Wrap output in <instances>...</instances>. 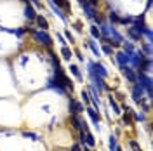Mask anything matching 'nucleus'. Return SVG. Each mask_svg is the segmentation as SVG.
Segmentation results:
<instances>
[{
	"instance_id": "f257e3e1",
	"label": "nucleus",
	"mask_w": 153,
	"mask_h": 151,
	"mask_svg": "<svg viewBox=\"0 0 153 151\" xmlns=\"http://www.w3.org/2000/svg\"><path fill=\"white\" fill-rule=\"evenodd\" d=\"M33 37H35V40H37L38 44H44V45H47V47L52 45V38L49 37L45 31H33Z\"/></svg>"
},
{
	"instance_id": "f03ea898",
	"label": "nucleus",
	"mask_w": 153,
	"mask_h": 151,
	"mask_svg": "<svg viewBox=\"0 0 153 151\" xmlns=\"http://www.w3.org/2000/svg\"><path fill=\"white\" fill-rule=\"evenodd\" d=\"M143 28H144L143 24H136V26H132V28H129V35H131V38H132V40H139L141 35H143V33H141Z\"/></svg>"
},
{
	"instance_id": "7ed1b4c3",
	"label": "nucleus",
	"mask_w": 153,
	"mask_h": 151,
	"mask_svg": "<svg viewBox=\"0 0 153 151\" xmlns=\"http://www.w3.org/2000/svg\"><path fill=\"white\" fill-rule=\"evenodd\" d=\"M139 82H141L143 87L148 90V95L152 97V78H150V76H146L144 73H141V75H139Z\"/></svg>"
},
{
	"instance_id": "20e7f679",
	"label": "nucleus",
	"mask_w": 153,
	"mask_h": 151,
	"mask_svg": "<svg viewBox=\"0 0 153 151\" xmlns=\"http://www.w3.org/2000/svg\"><path fill=\"white\" fill-rule=\"evenodd\" d=\"M78 2H80V5H82V9L85 10L87 18H89V19H92V18H94V16H96V12H94V9L91 7V4H89L87 0H78Z\"/></svg>"
},
{
	"instance_id": "39448f33",
	"label": "nucleus",
	"mask_w": 153,
	"mask_h": 151,
	"mask_svg": "<svg viewBox=\"0 0 153 151\" xmlns=\"http://www.w3.org/2000/svg\"><path fill=\"white\" fill-rule=\"evenodd\" d=\"M70 111H71L73 115H78V113L84 111V106H82L80 103H76L75 99H71V101H70Z\"/></svg>"
},
{
	"instance_id": "423d86ee",
	"label": "nucleus",
	"mask_w": 153,
	"mask_h": 151,
	"mask_svg": "<svg viewBox=\"0 0 153 151\" xmlns=\"http://www.w3.org/2000/svg\"><path fill=\"white\" fill-rule=\"evenodd\" d=\"M49 4H51V9L54 10V14H56L57 18L61 19V21H66V16H65V14H63V10L59 9V7H57L56 4H54V2H52V0H51V2H49Z\"/></svg>"
},
{
	"instance_id": "0eeeda50",
	"label": "nucleus",
	"mask_w": 153,
	"mask_h": 151,
	"mask_svg": "<svg viewBox=\"0 0 153 151\" xmlns=\"http://www.w3.org/2000/svg\"><path fill=\"white\" fill-rule=\"evenodd\" d=\"M94 73L97 76H101V78H106V76H108V71L105 70L103 64H94Z\"/></svg>"
},
{
	"instance_id": "6e6552de",
	"label": "nucleus",
	"mask_w": 153,
	"mask_h": 151,
	"mask_svg": "<svg viewBox=\"0 0 153 151\" xmlns=\"http://www.w3.org/2000/svg\"><path fill=\"white\" fill-rule=\"evenodd\" d=\"M87 113H89V116L92 118V122L96 123V129H99V115L96 113V110H94V108H89V110H87Z\"/></svg>"
},
{
	"instance_id": "1a4fd4ad",
	"label": "nucleus",
	"mask_w": 153,
	"mask_h": 151,
	"mask_svg": "<svg viewBox=\"0 0 153 151\" xmlns=\"http://www.w3.org/2000/svg\"><path fill=\"white\" fill-rule=\"evenodd\" d=\"M117 61H118L120 64L127 66V64H129V54H125V52H118V54H117Z\"/></svg>"
},
{
	"instance_id": "9d476101",
	"label": "nucleus",
	"mask_w": 153,
	"mask_h": 151,
	"mask_svg": "<svg viewBox=\"0 0 153 151\" xmlns=\"http://www.w3.org/2000/svg\"><path fill=\"white\" fill-rule=\"evenodd\" d=\"M124 75L127 76V78H129V80H131V82H136V75H134V71L132 70H131V68H127V66H124Z\"/></svg>"
},
{
	"instance_id": "9b49d317",
	"label": "nucleus",
	"mask_w": 153,
	"mask_h": 151,
	"mask_svg": "<svg viewBox=\"0 0 153 151\" xmlns=\"http://www.w3.org/2000/svg\"><path fill=\"white\" fill-rule=\"evenodd\" d=\"M25 16H26L28 19H35V18H37L35 9H33V7H30V5H26V9H25Z\"/></svg>"
},
{
	"instance_id": "f8f14e48",
	"label": "nucleus",
	"mask_w": 153,
	"mask_h": 151,
	"mask_svg": "<svg viewBox=\"0 0 153 151\" xmlns=\"http://www.w3.org/2000/svg\"><path fill=\"white\" fill-rule=\"evenodd\" d=\"M108 101H110V106H111V110H113V113H122V111H120V108H118V104H117V101H115L113 99V95H111V97H110V99H108Z\"/></svg>"
},
{
	"instance_id": "ddd939ff",
	"label": "nucleus",
	"mask_w": 153,
	"mask_h": 151,
	"mask_svg": "<svg viewBox=\"0 0 153 151\" xmlns=\"http://www.w3.org/2000/svg\"><path fill=\"white\" fill-rule=\"evenodd\" d=\"M37 23H38V26H40V28H49V24H47V21H45V18H44V16H37Z\"/></svg>"
},
{
	"instance_id": "4468645a",
	"label": "nucleus",
	"mask_w": 153,
	"mask_h": 151,
	"mask_svg": "<svg viewBox=\"0 0 153 151\" xmlns=\"http://www.w3.org/2000/svg\"><path fill=\"white\" fill-rule=\"evenodd\" d=\"M71 123H73V127H75V129H80V127H82V120H80L76 115L71 116Z\"/></svg>"
},
{
	"instance_id": "2eb2a0df",
	"label": "nucleus",
	"mask_w": 153,
	"mask_h": 151,
	"mask_svg": "<svg viewBox=\"0 0 153 151\" xmlns=\"http://www.w3.org/2000/svg\"><path fill=\"white\" fill-rule=\"evenodd\" d=\"M84 139H85V141H87V144H89V146H94V144H96L94 137H92V134L85 132V135H84Z\"/></svg>"
},
{
	"instance_id": "dca6fc26",
	"label": "nucleus",
	"mask_w": 153,
	"mask_h": 151,
	"mask_svg": "<svg viewBox=\"0 0 153 151\" xmlns=\"http://www.w3.org/2000/svg\"><path fill=\"white\" fill-rule=\"evenodd\" d=\"M91 33H92V37L94 38H101V31L97 26H91Z\"/></svg>"
},
{
	"instance_id": "f3484780",
	"label": "nucleus",
	"mask_w": 153,
	"mask_h": 151,
	"mask_svg": "<svg viewBox=\"0 0 153 151\" xmlns=\"http://www.w3.org/2000/svg\"><path fill=\"white\" fill-rule=\"evenodd\" d=\"M52 2H57V5H59V7H63V9H70L68 0H52Z\"/></svg>"
},
{
	"instance_id": "a211bd4d",
	"label": "nucleus",
	"mask_w": 153,
	"mask_h": 151,
	"mask_svg": "<svg viewBox=\"0 0 153 151\" xmlns=\"http://www.w3.org/2000/svg\"><path fill=\"white\" fill-rule=\"evenodd\" d=\"M61 54H63L65 59H70V57H71V50H70L68 47H63V49H61Z\"/></svg>"
},
{
	"instance_id": "6ab92c4d",
	"label": "nucleus",
	"mask_w": 153,
	"mask_h": 151,
	"mask_svg": "<svg viewBox=\"0 0 153 151\" xmlns=\"http://www.w3.org/2000/svg\"><path fill=\"white\" fill-rule=\"evenodd\" d=\"M141 33H144V37L148 38V44H152V30H150V28H143Z\"/></svg>"
},
{
	"instance_id": "aec40b11",
	"label": "nucleus",
	"mask_w": 153,
	"mask_h": 151,
	"mask_svg": "<svg viewBox=\"0 0 153 151\" xmlns=\"http://www.w3.org/2000/svg\"><path fill=\"white\" fill-rule=\"evenodd\" d=\"M91 95H92L91 99H92L94 106H99V99H97V94H96V90H92V89H91Z\"/></svg>"
},
{
	"instance_id": "412c9836",
	"label": "nucleus",
	"mask_w": 153,
	"mask_h": 151,
	"mask_svg": "<svg viewBox=\"0 0 153 151\" xmlns=\"http://www.w3.org/2000/svg\"><path fill=\"white\" fill-rule=\"evenodd\" d=\"M89 47L92 49V52H94L96 56H99V49H97V45H96V44L92 42V40H89Z\"/></svg>"
},
{
	"instance_id": "4be33fe9",
	"label": "nucleus",
	"mask_w": 153,
	"mask_h": 151,
	"mask_svg": "<svg viewBox=\"0 0 153 151\" xmlns=\"http://www.w3.org/2000/svg\"><path fill=\"white\" fill-rule=\"evenodd\" d=\"M124 49H125V52H127V54H132V52H134V45H132V44H129V42L124 44Z\"/></svg>"
},
{
	"instance_id": "5701e85b",
	"label": "nucleus",
	"mask_w": 153,
	"mask_h": 151,
	"mask_svg": "<svg viewBox=\"0 0 153 151\" xmlns=\"http://www.w3.org/2000/svg\"><path fill=\"white\" fill-rule=\"evenodd\" d=\"M70 70H71V73H73V75H75L76 78H78V80L82 78V76H80V71H78V68H76L75 64H71V66H70Z\"/></svg>"
},
{
	"instance_id": "b1692460",
	"label": "nucleus",
	"mask_w": 153,
	"mask_h": 151,
	"mask_svg": "<svg viewBox=\"0 0 153 151\" xmlns=\"http://www.w3.org/2000/svg\"><path fill=\"white\" fill-rule=\"evenodd\" d=\"M143 52L146 54V56H150V54H152V45H150V44H144L143 45Z\"/></svg>"
},
{
	"instance_id": "393cba45",
	"label": "nucleus",
	"mask_w": 153,
	"mask_h": 151,
	"mask_svg": "<svg viewBox=\"0 0 153 151\" xmlns=\"http://www.w3.org/2000/svg\"><path fill=\"white\" fill-rule=\"evenodd\" d=\"M110 21H111V23H120V18H118L115 12H110Z\"/></svg>"
},
{
	"instance_id": "a878e982",
	"label": "nucleus",
	"mask_w": 153,
	"mask_h": 151,
	"mask_svg": "<svg viewBox=\"0 0 153 151\" xmlns=\"http://www.w3.org/2000/svg\"><path fill=\"white\" fill-rule=\"evenodd\" d=\"M115 148H117V139H115L113 135H111V137H110V150L115 151Z\"/></svg>"
},
{
	"instance_id": "bb28decb",
	"label": "nucleus",
	"mask_w": 153,
	"mask_h": 151,
	"mask_svg": "<svg viewBox=\"0 0 153 151\" xmlns=\"http://www.w3.org/2000/svg\"><path fill=\"white\" fill-rule=\"evenodd\" d=\"M103 52H105V54H111L113 50H111V47H110V45H105V47H103Z\"/></svg>"
},
{
	"instance_id": "cd10ccee",
	"label": "nucleus",
	"mask_w": 153,
	"mask_h": 151,
	"mask_svg": "<svg viewBox=\"0 0 153 151\" xmlns=\"http://www.w3.org/2000/svg\"><path fill=\"white\" fill-rule=\"evenodd\" d=\"M131 146H132V150H134V151H141V150H139V146H137V142H136V141H131Z\"/></svg>"
},
{
	"instance_id": "c85d7f7f",
	"label": "nucleus",
	"mask_w": 153,
	"mask_h": 151,
	"mask_svg": "<svg viewBox=\"0 0 153 151\" xmlns=\"http://www.w3.org/2000/svg\"><path fill=\"white\" fill-rule=\"evenodd\" d=\"M82 97H84V101H85V103H89V101H91V97H89V94H87L85 90L82 92Z\"/></svg>"
},
{
	"instance_id": "c756f323",
	"label": "nucleus",
	"mask_w": 153,
	"mask_h": 151,
	"mask_svg": "<svg viewBox=\"0 0 153 151\" xmlns=\"http://www.w3.org/2000/svg\"><path fill=\"white\" fill-rule=\"evenodd\" d=\"M25 137H30V139H37V135H35V134H30V132L25 134Z\"/></svg>"
},
{
	"instance_id": "7c9ffc66",
	"label": "nucleus",
	"mask_w": 153,
	"mask_h": 151,
	"mask_svg": "<svg viewBox=\"0 0 153 151\" xmlns=\"http://www.w3.org/2000/svg\"><path fill=\"white\" fill-rule=\"evenodd\" d=\"M66 38L70 40V42H73V37H71V33H70V31H66Z\"/></svg>"
},
{
	"instance_id": "2f4dec72",
	"label": "nucleus",
	"mask_w": 153,
	"mask_h": 151,
	"mask_svg": "<svg viewBox=\"0 0 153 151\" xmlns=\"http://www.w3.org/2000/svg\"><path fill=\"white\" fill-rule=\"evenodd\" d=\"M134 118H136V120H143L144 116H143V115H134Z\"/></svg>"
},
{
	"instance_id": "473e14b6",
	"label": "nucleus",
	"mask_w": 153,
	"mask_h": 151,
	"mask_svg": "<svg viewBox=\"0 0 153 151\" xmlns=\"http://www.w3.org/2000/svg\"><path fill=\"white\" fill-rule=\"evenodd\" d=\"M71 151H80V146H78V144H75V146L71 148Z\"/></svg>"
},
{
	"instance_id": "72a5a7b5",
	"label": "nucleus",
	"mask_w": 153,
	"mask_h": 151,
	"mask_svg": "<svg viewBox=\"0 0 153 151\" xmlns=\"http://www.w3.org/2000/svg\"><path fill=\"white\" fill-rule=\"evenodd\" d=\"M87 2H89L91 5H97V0H87Z\"/></svg>"
},
{
	"instance_id": "f704fd0d",
	"label": "nucleus",
	"mask_w": 153,
	"mask_h": 151,
	"mask_svg": "<svg viewBox=\"0 0 153 151\" xmlns=\"http://www.w3.org/2000/svg\"><path fill=\"white\" fill-rule=\"evenodd\" d=\"M115 151H122V148H118V146H117V148H115Z\"/></svg>"
},
{
	"instance_id": "c9c22d12",
	"label": "nucleus",
	"mask_w": 153,
	"mask_h": 151,
	"mask_svg": "<svg viewBox=\"0 0 153 151\" xmlns=\"http://www.w3.org/2000/svg\"><path fill=\"white\" fill-rule=\"evenodd\" d=\"M33 2H35V5H40V4H38V0H33Z\"/></svg>"
},
{
	"instance_id": "e433bc0d",
	"label": "nucleus",
	"mask_w": 153,
	"mask_h": 151,
	"mask_svg": "<svg viewBox=\"0 0 153 151\" xmlns=\"http://www.w3.org/2000/svg\"><path fill=\"white\" fill-rule=\"evenodd\" d=\"M84 151H91V150H87V148H85V150H84Z\"/></svg>"
}]
</instances>
